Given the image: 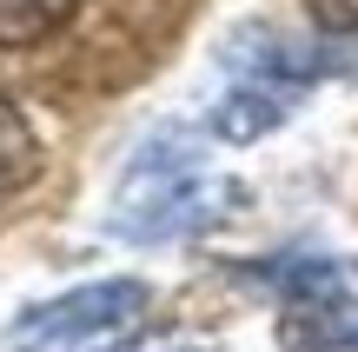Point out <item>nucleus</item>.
Wrapping results in <instances>:
<instances>
[{"instance_id": "nucleus-4", "label": "nucleus", "mask_w": 358, "mask_h": 352, "mask_svg": "<svg viewBox=\"0 0 358 352\" xmlns=\"http://www.w3.org/2000/svg\"><path fill=\"white\" fill-rule=\"evenodd\" d=\"M299 93H306V87L239 73V87H232L226 100H213V133H219V140H232V146H245V140H259V133L279 127V120L299 106Z\"/></svg>"}, {"instance_id": "nucleus-2", "label": "nucleus", "mask_w": 358, "mask_h": 352, "mask_svg": "<svg viewBox=\"0 0 358 352\" xmlns=\"http://www.w3.org/2000/svg\"><path fill=\"white\" fill-rule=\"evenodd\" d=\"M146 313V286L140 279H100V286H80L53 306H34V313L13 326V346L20 352H93L113 332H127L133 319Z\"/></svg>"}, {"instance_id": "nucleus-5", "label": "nucleus", "mask_w": 358, "mask_h": 352, "mask_svg": "<svg viewBox=\"0 0 358 352\" xmlns=\"http://www.w3.org/2000/svg\"><path fill=\"white\" fill-rule=\"evenodd\" d=\"M73 13H80V0H0V47H13V53L47 47Z\"/></svg>"}, {"instance_id": "nucleus-1", "label": "nucleus", "mask_w": 358, "mask_h": 352, "mask_svg": "<svg viewBox=\"0 0 358 352\" xmlns=\"http://www.w3.org/2000/svg\"><path fill=\"white\" fill-rule=\"evenodd\" d=\"M213 199H239V186L213 180L199 160V146L186 133H159V140L140 146V160L127 167L120 180V199H113V233L127 239H173V233H192V226L213 220Z\"/></svg>"}, {"instance_id": "nucleus-3", "label": "nucleus", "mask_w": 358, "mask_h": 352, "mask_svg": "<svg viewBox=\"0 0 358 352\" xmlns=\"http://www.w3.org/2000/svg\"><path fill=\"white\" fill-rule=\"evenodd\" d=\"M279 346L285 352H358V300H352V286L312 293V300H285Z\"/></svg>"}, {"instance_id": "nucleus-7", "label": "nucleus", "mask_w": 358, "mask_h": 352, "mask_svg": "<svg viewBox=\"0 0 358 352\" xmlns=\"http://www.w3.org/2000/svg\"><path fill=\"white\" fill-rule=\"evenodd\" d=\"M319 34H358V0H306Z\"/></svg>"}, {"instance_id": "nucleus-6", "label": "nucleus", "mask_w": 358, "mask_h": 352, "mask_svg": "<svg viewBox=\"0 0 358 352\" xmlns=\"http://www.w3.org/2000/svg\"><path fill=\"white\" fill-rule=\"evenodd\" d=\"M34 180H40V140H34V127H27V113L0 93V199H13Z\"/></svg>"}]
</instances>
